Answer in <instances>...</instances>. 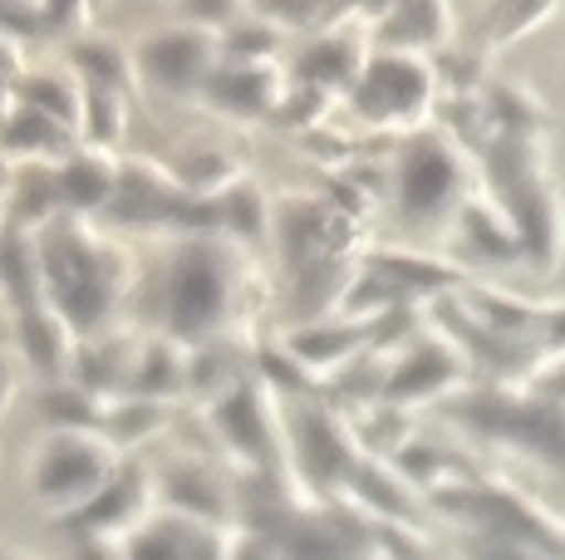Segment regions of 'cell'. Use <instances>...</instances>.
<instances>
[{
	"label": "cell",
	"mask_w": 565,
	"mask_h": 560,
	"mask_svg": "<svg viewBox=\"0 0 565 560\" xmlns=\"http://www.w3.org/2000/svg\"><path fill=\"white\" fill-rule=\"evenodd\" d=\"M158 502L172 516H188V521H216L226 511V492L198 457H172L158 472Z\"/></svg>",
	"instance_id": "17"
},
{
	"label": "cell",
	"mask_w": 565,
	"mask_h": 560,
	"mask_svg": "<svg viewBox=\"0 0 565 560\" xmlns=\"http://www.w3.org/2000/svg\"><path fill=\"white\" fill-rule=\"evenodd\" d=\"M374 40L384 50H443L452 40L448 0H388V10L374 20Z\"/></svg>",
	"instance_id": "16"
},
{
	"label": "cell",
	"mask_w": 565,
	"mask_h": 560,
	"mask_svg": "<svg viewBox=\"0 0 565 560\" xmlns=\"http://www.w3.org/2000/svg\"><path fill=\"white\" fill-rule=\"evenodd\" d=\"M89 89V84H84ZM128 123V99L124 89H89V109H84V143L114 148Z\"/></svg>",
	"instance_id": "25"
},
{
	"label": "cell",
	"mask_w": 565,
	"mask_h": 560,
	"mask_svg": "<svg viewBox=\"0 0 565 560\" xmlns=\"http://www.w3.org/2000/svg\"><path fill=\"white\" fill-rule=\"evenodd\" d=\"M134 60H138V79L153 84L162 94H202L212 84V74L222 69V35L202 25H162L134 40Z\"/></svg>",
	"instance_id": "7"
},
{
	"label": "cell",
	"mask_w": 565,
	"mask_h": 560,
	"mask_svg": "<svg viewBox=\"0 0 565 560\" xmlns=\"http://www.w3.org/2000/svg\"><path fill=\"white\" fill-rule=\"evenodd\" d=\"M118 443L94 428H45L25 452V487L54 511H79L118 477Z\"/></svg>",
	"instance_id": "5"
},
{
	"label": "cell",
	"mask_w": 565,
	"mask_h": 560,
	"mask_svg": "<svg viewBox=\"0 0 565 560\" xmlns=\"http://www.w3.org/2000/svg\"><path fill=\"white\" fill-rule=\"evenodd\" d=\"M40 418L45 428H94L104 433V418H108V398L84 389L79 379H50V389L35 398Z\"/></svg>",
	"instance_id": "21"
},
{
	"label": "cell",
	"mask_w": 565,
	"mask_h": 560,
	"mask_svg": "<svg viewBox=\"0 0 565 560\" xmlns=\"http://www.w3.org/2000/svg\"><path fill=\"white\" fill-rule=\"evenodd\" d=\"M536 344H561L565 349V300H551V305H541V330H536Z\"/></svg>",
	"instance_id": "27"
},
{
	"label": "cell",
	"mask_w": 565,
	"mask_h": 560,
	"mask_svg": "<svg viewBox=\"0 0 565 560\" xmlns=\"http://www.w3.org/2000/svg\"><path fill=\"white\" fill-rule=\"evenodd\" d=\"M477 99H482V114H487V123H492V133H516V138L546 133L551 114L526 79H497V84H487Z\"/></svg>",
	"instance_id": "18"
},
{
	"label": "cell",
	"mask_w": 565,
	"mask_h": 560,
	"mask_svg": "<svg viewBox=\"0 0 565 560\" xmlns=\"http://www.w3.org/2000/svg\"><path fill=\"white\" fill-rule=\"evenodd\" d=\"M206 423L252 467H270L276 462V418H270V394L256 379H236L232 389L206 398Z\"/></svg>",
	"instance_id": "9"
},
{
	"label": "cell",
	"mask_w": 565,
	"mask_h": 560,
	"mask_svg": "<svg viewBox=\"0 0 565 560\" xmlns=\"http://www.w3.org/2000/svg\"><path fill=\"white\" fill-rule=\"evenodd\" d=\"M10 99H25L35 109H45L50 118L70 123L74 133L84 138V109H89V89H84L79 74H64V69H35L30 79L10 84Z\"/></svg>",
	"instance_id": "19"
},
{
	"label": "cell",
	"mask_w": 565,
	"mask_h": 560,
	"mask_svg": "<svg viewBox=\"0 0 565 560\" xmlns=\"http://www.w3.org/2000/svg\"><path fill=\"white\" fill-rule=\"evenodd\" d=\"M118 177H124V163H118L108 148L79 143V148H74V153L60 163L64 212H70V217H94V212L114 207Z\"/></svg>",
	"instance_id": "14"
},
{
	"label": "cell",
	"mask_w": 565,
	"mask_h": 560,
	"mask_svg": "<svg viewBox=\"0 0 565 560\" xmlns=\"http://www.w3.org/2000/svg\"><path fill=\"white\" fill-rule=\"evenodd\" d=\"M202 99L212 109H222L226 118H276L280 99V69L276 64H236L222 60V69L212 74V84L202 89Z\"/></svg>",
	"instance_id": "11"
},
{
	"label": "cell",
	"mask_w": 565,
	"mask_h": 560,
	"mask_svg": "<svg viewBox=\"0 0 565 560\" xmlns=\"http://www.w3.org/2000/svg\"><path fill=\"white\" fill-rule=\"evenodd\" d=\"M438 64H433L423 50H384L379 45L369 55L360 84L350 89L354 114L364 118L369 128H423V118L438 104Z\"/></svg>",
	"instance_id": "6"
},
{
	"label": "cell",
	"mask_w": 565,
	"mask_h": 560,
	"mask_svg": "<svg viewBox=\"0 0 565 560\" xmlns=\"http://www.w3.org/2000/svg\"><path fill=\"white\" fill-rule=\"evenodd\" d=\"M467 354L448 335H418L408 349H398L388 359L384 379H379V403L408 408L423 398H443L467 384Z\"/></svg>",
	"instance_id": "8"
},
{
	"label": "cell",
	"mask_w": 565,
	"mask_h": 560,
	"mask_svg": "<svg viewBox=\"0 0 565 560\" xmlns=\"http://www.w3.org/2000/svg\"><path fill=\"white\" fill-rule=\"evenodd\" d=\"M178 20L226 35V30L242 20V0H178Z\"/></svg>",
	"instance_id": "26"
},
{
	"label": "cell",
	"mask_w": 565,
	"mask_h": 560,
	"mask_svg": "<svg viewBox=\"0 0 565 560\" xmlns=\"http://www.w3.org/2000/svg\"><path fill=\"white\" fill-rule=\"evenodd\" d=\"M477 168L452 128H413L388 158V202L408 226H443L472 197Z\"/></svg>",
	"instance_id": "4"
},
{
	"label": "cell",
	"mask_w": 565,
	"mask_h": 560,
	"mask_svg": "<svg viewBox=\"0 0 565 560\" xmlns=\"http://www.w3.org/2000/svg\"><path fill=\"white\" fill-rule=\"evenodd\" d=\"M477 172H482L487 192L507 207V217L516 222L526 261L536 271H556L565 261V197L556 168H551L546 133H487L477 143Z\"/></svg>",
	"instance_id": "3"
},
{
	"label": "cell",
	"mask_w": 565,
	"mask_h": 560,
	"mask_svg": "<svg viewBox=\"0 0 565 560\" xmlns=\"http://www.w3.org/2000/svg\"><path fill=\"white\" fill-rule=\"evenodd\" d=\"M246 290L242 241L222 231H182L153 261V276L138 280L134 300L162 335L182 344H202L226 335L232 310Z\"/></svg>",
	"instance_id": "1"
},
{
	"label": "cell",
	"mask_w": 565,
	"mask_h": 560,
	"mask_svg": "<svg viewBox=\"0 0 565 560\" xmlns=\"http://www.w3.org/2000/svg\"><path fill=\"white\" fill-rule=\"evenodd\" d=\"M379 335V320H300L280 335V349L306 369V379L344 369L369 340Z\"/></svg>",
	"instance_id": "10"
},
{
	"label": "cell",
	"mask_w": 565,
	"mask_h": 560,
	"mask_svg": "<svg viewBox=\"0 0 565 560\" xmlns=\"http://www.w3.org/2000/svg\"><path fill=\"white\" fill-rule=\"evenodd\" d=\"M369 55H374V50H369L354 30H320L310 45H300L296 64H290V79L334 94V89H344V84H360Z\"/></svg>",
	"instance_id": "13"
},
{
	"label": "cell",
	"mask_w": 565,
	"mask_h": 560,
	"mask_svg": "<svg viewBox=\"0 0 565 560\" xmlns=\"http://www.w3.org/2000/svg\"><path fill=\"white\" fill-rule=\"evenodd\" d=\"M276 45H280V30L270 25V15L236 20V25L222 35V60H236V64H276Z\"/></svg>",
	"instance_id": "24"
},
{
	"label": "cell",
	"mask_w": 565,
	"mask_h": 560,
	"mask_svg": "<svg viewBox=\"0 0 565 560\" xmlns=\"http://www.w3.org/2000/svg\"><path fill=\"white\" fill-rule=\"evenodd\" d=\"M168 423V408L162 398H138V394H118L108 398V418H104V433L114 438L118 448H134L158 438V428Z\"/></svg>",
	"instance_id": "23"
},
{
	"label": "cell",
	"mask_w": 565,
	"mask_h": 560,
	"mask_svg": "<svg viewBox=\"0 0 565 560\" xmlns=\"http://www.w3.org/2000/svg\"><path fill=\"white\" fill-rule=\"evenodd\" d=\"M70 69L79 74L89 89H134L138 84V60H134V50H124V45H114V40H104V35H79L70 45Z\"/></svg>",
	"instance_id": "20"
},
{
	"label": "cell",
	"mask_w": 565,
	"mask_h": 560,
	"mask_svg": "<svg viewBox=\"0 0 565 560\" xmlns=\"http://www.w3.org/2000/svg\"><path fill=\"white\" fill-rule=\"evenodd\" d=\"M561 10V0H492L482 15V55L487 50H507L516 40L536 35L551 15Z\"/></svg>",
	"instance_id": "22"
},
{
	"label": "cell",
	"mask_w": 565,
	"mask_h": 560,
	"mask_svg": "<svg viewBox=\"0 0 565 560\" xmlns=\"http://www.w3.org/2000/svg\"><path fill=\"white\" fill-rule=\"evenodd\" d=\"M452 236L477 256V261H492V266H507V261H521L526 246H521V231L516 222L507 217V207L492 197L487 187H477L472 197L458 207V217L448 222Z\"/></svg>",
	"instance_id": "12"
},
{
	"label": "cell",
	"mask_w": 565,
	"mask_h": 560,
	"mask_svg": "<svg viewBox=\"0 0 565 560\" xmlns=\"http://www.w3.org/2000/svg\"><path fill=\"white\" fill-rule=\"evenodd\" d=\"M79 143L84 138L70 123H60V118H50L45 109H35L25 99H10V114H6L10 163H64Z\"/></svg>",
	"instance_id": "15"
},
{
	"label": "cell",
	"mask_w": 565,
	"mask_h": 560,
	"mask_svg": "<svg viewBox=\"0 0 565 560\" xmlns=\"http://www.w3.org/2000/svg\"><path fill=\"white\" fill-rule=\"evenodd\" d=\"M35 241H40V271H45V295L64 310V320L84 340H94L108 325V315L138 290L128 246L104 236L89 217L50 222Z\"/></svg>",
	"instance_id": "2"
}]
</instances>
